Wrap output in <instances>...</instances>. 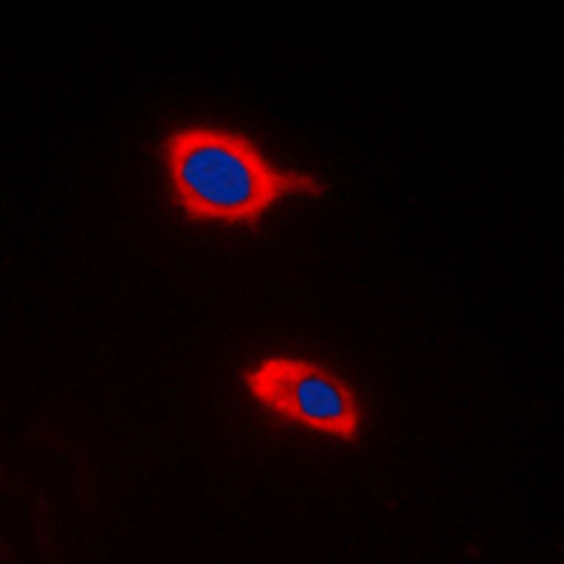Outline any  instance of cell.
I'll list each match as a JSON object with an SVG mask.
<instances>
[{
  "label": "cell",
  "mask_w": 564,
  "mask_h": 564,
  "mask_svg": "<svg viewBox=\"0 0 564 564\" xmlns=\"http://www.w3.org/2000/svg\"><path fill=\"white\" fill-rule=\"evenodd\" d=\"M161 164L167 170L173 204L193 224L246 226L257 231L265 212L289 195L322 198L327 186L296 170L274 167L249 135L238 130H173L161 141Z\"/></svg>",
  "instance_id": "6da1fadb"
},
{
  "label": "cell",
  "mask_w": 564,
  "mask_h": 564,
  "mask_svg": "<svg viewBox=\"0 0 564 564\" xmlns=\"http://www.w3.org/2000/svg\"><path fill=\"white\" fill-rule=\"evenodd\" d=\"M243 384L254 401L282 421L345 443L359 441L361 410L356 392L316 361L271 356L243 372Z\"/></svg>",
  "instance_id": "7a4b0ae2"
}]
</instances>
